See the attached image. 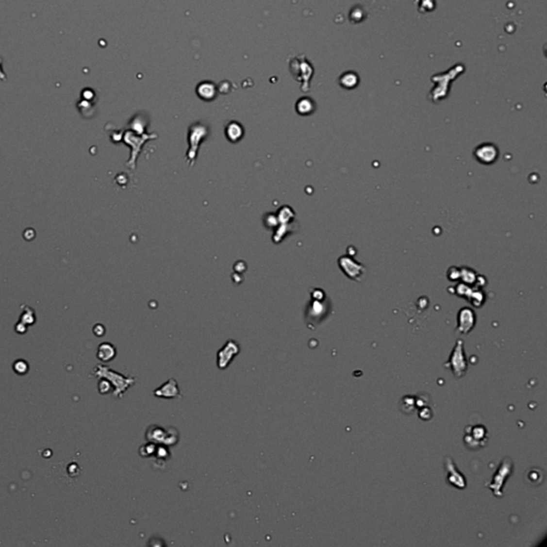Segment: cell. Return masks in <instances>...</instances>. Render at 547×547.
<instances>
[{"label": "cell", "instance_id": "5bb4252c", "mask_svg": "<svg viewBox=\"0 0 547 547\" xmlns=\"http://www.w3.org/2000/svg\"><path fill=\"white\" fill-rule=\"evenodd\" d=\"M13 371L18 375H25L28 373L29 365L27 361L24 359H17V361H14L13 364Z\"/></svg>", "mask_w": 547, "mask_h": 547}, {"label": "cell", "instance_id": "9a60e30c", "mask_svg": "<svg viewBox=\"0 0 547 547\" xmlns=\"http://www.w3.org/2000/svg\"><path fill=\"white\" fill-rule=\"evenodd\" d=\"M20 322L25 323L27 326L33 325V323H35V315H34V311L33 309H30L29 307H26L25 311L23 312L22 316H20Z\"/></svg>", "mask_w": 547, "mask_h": 547}, {"label": "cell", "instance_id": "277c9868", "mask_svg": "<svg viewBox=\"0 0 547 547\" xmlns=\"http://www.w3.org/2000/svg\"><path fill=\"white\" fill-rule=\"evenodd\" d=\"M474 155L477 158L478 162H480L484 165L493 164L496 161L498 157V149L496 146L492 145V143H483V145L478 147Z\"/></svg>", "mask_w": 547, "mask_h": 547}, {"label": "cell", "instance_id": "ba28073f", "mask_svg": "<svg viewBox=\"0 0 547 547\" xmlns=\"http://www.w3.org/2000/svg\"><path fill=\"white\" fill-rule=\"evenodd\" d=\"M475 325V315L470 309H465L460 311L459 315V331L463 333L469 332Z\"/></svg>", "mask_w": 547, "mask_h": 547}, {"label": "cell", "instance_id": "6da1fadb", "mask_svg": "<svg viewBox=\"0 0 547 547\" xmlns=\"http://www.w3.org/2000/svg\"><path fill=\"white\" fill-rule=\"evenodd\" d=\"M94 375H97L98 378H104L109 381V383L115 387L114 395L116 397H121L123 395V392L134 384V379L132 378H124L123 375L115 372V371L110 370L108 367L105 365H97L94 371Z\"/></svg>", "mask_w": 547, "mask_h": 547}, {"label": "cell", "instance_id": "7c38bea8", "mask_svg": "<svg viewBox=\"0 0 547 547\" xmlns=\"http://www.w3.org/2000/svg\"><path fill=\"white\" fill-rule=\"evenodd\" d=\"M358 82H359L358 76L353 72L344 73L343 75L340 77V83H341L342 87L347 88V89L355 88L356 86H357Z\"/></svg>", "mask_w": 547, "mask_h": 547}, {"label": "cell", "instance_id": "5b68a950", "mask_svg": "<svg viewBox=\"0 0 547 547\" xmlns=\"http://www.w3.org/2000/svg\"><path fill=\"white\" fill-rule=\"evenodd\" d=\"M446 469H447V480L451 485H453L458 488H465L466 481L464 476L461 474L459 469L456 468L455 464L453 463L452 459L447 458L445 462Z\"/></svg>", "mask_w": 547, "mask_h": 547}, {"label": "cell", "instance_id": "8fae6325", "mask_svg": "<svg viewBox=\"0 0 547 547\" xmlns=\"http://www.w3.org/2000/svg\"><path fill=\"white\" fill-rule=\"evenodd\" d=\"M197 94L199 97L205 99V100H210V99H213L216 95V87L213 83H210V82H203L198 84L197 87Z\"/></svg>", "mask_w": 547, "mask_h": 547}, {"label": "cell", "instance_id": "30bf717a", "mask_svg": "<svg viewBox=\"0 0 547 547\" xmlns=\"http://www.w3.org/2000/svg\"><path fill=\"white\" fill-rule=\"evenodd\" d=\"M154 394H155V396H158V397L175 398L180 394V391H179V388H178L177 381L171 379V380H169L168 383L164 384L161 387V388L154 391Z\"/></svg>", "mask_w": 547, "mask_h": 547}, {"label": "cell", "instance_id": "9c48e42d", "mask_svg": "<svg viewBox=\"0 0 547 547\" xmlns=\"http://www.w3.org/2000/svg\"><path fill=\"white\" fill-rule=\"evenodd\" d=\"M116 349L113 344H110L108 342H104L102 344H99L97 354L98 359H99L100 361H104V363H107V361L113 360L116 357Z\"/></svg>", "mask_w": 547, "mask_h": 547}, {"label": "cell", "instance_id": "8992f818", "mask_svg": "<svg viewBox=\"0 0 547 547\" xmlns=\"http://www.w3.org/2000/svg\"><path fill=\"white\" fill-rule=\"evenodd\" d=\"M240 353V347L234 341H228L218 353V365L220 369H226L232 361L233 356Z\"/></svg>", "mask_w": 547, "mask_h": 547}, {"label": "cell", "instance_id": "e0dca14e", "mask_svg": "<svg viewBox=\"0 0 547 547\" xmlns=\"http://www.w3.org/2000/svg\"><path fill=\"white\" fill-rule=\"evenodd\" d=\"M27 327H28V326L26 325L25 323L19 321V322L17 324V325H15V332H17L19 333V334H24V333L27 332Z\"/></svg>", "mask_w": 547, "mask_h": 547}, {"label": "cell", "instance_id": "4fadbf2b", "mask_svg": "<svg viewBox=\"0 0 547 547\" xmlns=\"http://www.w3.org/2000/svg\"><path fill=\"white\" fill-rule=\"evenodd\" d=\"M297 111L301 115H308L313 111V102L308 98L300 99L296 105Z\"/></svg>", "mask_w": 547, "mask_h": 547}, {"label": "cell", "instance_id": "2e32d148", "mask_svg": "<svg viewBox=\"0 0 547 547\" xmlns=\"http://www.w3.org/2000/svg\"><path fill=\"white\" fill-rule=\"evenodd\" d=\"M113 389V385L109 383L108 380L104 378H100L99 381V391L100 395H107Z\"/></svg>", "mask_w": 547, "mask_h": 547}, {"label": "cell", "instance_id": "52a82bcc", "mask_svg": "<svg viewBox=\"0 0 547 547\" xmlns=\"http://www.w3.org/2000/svg\"><path fill=\"white\" fill-rule=\"evenodd\" d=\"M472 428V427H471ZM470 434H467L464 439H469L466 440L465 444L467 447H469L470 449H477L479 448V445L484 446L485 442H486V430L483 426H477L475 428L470 429Z\"/></svg>", "mask_w": 547, "mask_h": 547}, {"label": "cell", "instance_id": "ac0fdd59", "mask_svg": "<svg viewBox=\"0 0 547 547\" xmlns=\"http://www.w3.org/2000/svg\"><path fill=\"white\" fill-rule=\"evenodd\" d=\"M93 332H94L95 336L102 337V336H104L105 329H104V327H103L102 325H99V324H98V325L93 328Z\"/></svg>", "mask_w": 547, "mask_h": 547}, {"label": "cell", "instance_id": "7a4b0ae2", "mask_svg": "<svg viewBox=\"0 0 547 547\" xmlns=\"http://www.w3.org/2000/svg\"><path fill=\"white\" fill-rule=\"evenodd\" d=\"M513 471V461L509 458L503 459L501 464L499 465L497 471L493 477V480L491 483L486 484L488 488H491L493 491L494 495L497 497H501L503 494V484L506 483V480L512 474Z\"/></svg>", "mask_w": 547, "mask_h": 547}, {"label": "cell", "instance_id": "3957f363", "mask_svg": "<svg viewBox=\"0 0 547 547\" xmlns=\"http://www.w3.org/2000/svg\"><path fill=\"white\" fill-rule=\"evenodd\" d=\"M445 365L451 368L456 378H461V376L465 374L468 365H467V360L463 349V341L462 340H458V342H456L452 350V354L450 356L449 361Z\"/></svg>", "mask_w": 547, "mask_h": 547}]
</instances>
